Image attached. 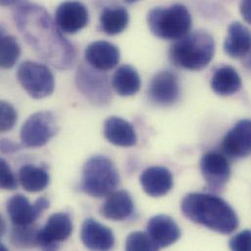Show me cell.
Returning <instances> with one entry per match:
<instances>
[{
	"instance_id": "obj_26",
	"label": "cell",
	"mask_w": 251,
	"mask_h": 251,
	"mask_svg": "<svg viewBox=\"0 0 251 251\" xmlns=\"http://www.w3.org/2000/svg\"><path fill=\"white\" fill-rule=\"evenodd\" d=\"M39 229L36 226H14L11 234V242L17 248L37 247V234Z\"/></svg>"
},
{
	"instance_id": "obj_27",
	"label": "cell",
	"mask_w": 251,
	"mask_h": 251,
	"mask_svg": "<svg viewBox=\"0 0 251 251\" xmlns=\"http://www.w3.org/2000/svg\"><path fill=\"white\" fill-rule=\"evenodd\" d=\"M21 55V48L17 39L12 35L2 34L1 36V67L4 69L13 68Z\"/></svg>"
},
{
	"instance_id": "obj_34",
	"label": "cell",
	"mask_w": 251,
	"mask_h": 251,
	"mask_svg": "<svg viewBox=\"0 0 251 251\" xmlns=\"http://www.w3.org/2000/svg\"><path fill=\"white\" fill-rule=\"evenodd\" d=\"M244 64L249 70L251 71V49L250 52L244 57Z\"/></svg>"
},
{
	"instance_id": "obj_11",
	"label": "cell",
	"mask_w": 251,
	"mask_h": 251,
	"mask_svg": "<svg viewBox=\"0 0 251 251\" xmlns=\"http://www.w3.org/2000/svg\"><path fill=\"white\" fill-rule=\"evenodd\" d=\"M180 83L177 75L171 71H161L151 79L148 95L151 102L159 107L174 105L180 98Z\"/></svg>"
},
{
	"instance_id": "obj_25",
	"label": "cell",
	"mask_w": 251,
	"mask_h": 251,
	"mask_svg": "<svg viewBox=\"0 0 251 251\" xmlns=\"http://www.w3.org/2000/svg\"><path fill=\"white\" fill-rule=\"evenodd\" d=\"M19 181L26 192L37 193L47 188L50 177L45 169L27 164L19 170Z\"/></svg>"
},
{
	"instance_id": "obj_35",
	"label": "cell",
	"mask_w": 251,
	"mask_h": 251,
	"mask_svg": "<svg viewBox=\"0 0 251 251\" xmlns=\"http://www.w3.org/2000/svg\"><path fill=\"white\" fill-rule=\"evenodd\" d=\"M20 0H1V4L3 6H12L19 2Z\"/></svg>"
},
{
	"instance_id": "obj_21",
	"label": "cell",
	"mask_w": 251,
	"mask_h": 251,
	"mask_svg": "<svg viewBox=\"0 0 251 251\" xmlns=\"http://www.w3.org/2000/svg\"><path fill=\"white\" fill-rule=\"evenodd\" d=\"M251 49V31L243 24L235 22L230 25L224 42V50L234 59L244 58Z\"/></svg>"
},
{
	"instance_id": "obj_36",
	"label": "cell",
	"mask_w": 251,
	"mask_h": 251,
	"mask_svg": "<svg viewBox=\"0 0 251 251\" xmlns=\"http://www.w3.org/2000/svg\"><path fill=\"white\" fill-rule=\"evenodd\" d=\"M126 3H128V4H133V3H135V2H138L139 0H125Z\"/></svg>"
},
{
	"instance_id": "obj_18",
	"label": "cell",
	"mask_w": 251,
	"mask_h": 251,
	"mask_svg": "<svg viewBox=\"0 0 251 251\" xmlns=\"http://www.w3.org/2000/svg\"><path fill=\"white\" fill-rule=\"evenodd\" d=\"M140 183L147 195L160 198L167 195L173 187V176L169 169L162 166L149 167L140 176Z\"/></svg>"
},
{
	"instance_id": "obj_20",
	"label": "cell",
	"mask_w": 251,
	"mask_h": 251,
	"mask_svg": "<svg viewBox=\"0 0 251 251\" xmlns=\"http://www.w3.org/2000/svg\"><path fill=\"white\" fill-rule=\"evenodd\" d=\"M104 136L118 147H133L137 143V135L133 126L119 117H111L104 124Z\"/></svg>"
},
{
	"instance_id": "obj_23",
	"label": "cell",
	"mask_w": 251,
	"mask_h": 251,
	"mask_svg": "<svg viewBox=\"0 0 251 251\" xmlns=\"http://www.w3.org/2000/svg\"><path fill=\"white\" fill-rule=\"evenodd\" d=\"M112 85L120 96L128 97L135 95L140 90L141 78L135 68L124 65L114 74Z\"/></svg>"
},
{
	"instance_id": "obj_19",
	"label": "cell",
	"mask_w": 251,
	"mask_h": 251,
	"mask_svg": "<svg viewBox=\"0 0 251 251\" xmlns=\"http://www.w3.org/2000/svg\"><path fill=\"white\" fill-rule=\"evenodd\" d=\"M134 211V203L131 196L126 191L111 193L101 206V215L112 221H124Z\"/></svg>"
},
{
	"instance_id": "obj_1",
	"label": "cell",
	"mask_w": 251,
	"mask_h": 251,
	"mask_svg": "<svg viewBox=\"0 0 251 251\" xmlns=\"http://www.w3.org/2000/svg\"><path fill=\"white\" fill-rule=\"evenodd\" d=\"M14 21L26 43L43 61L59 70L73 67L76 51L43 7L23 2L14 11Z\"/></svg>"
},
{
	"instance_id": "obj_12",
	"label": "cell",
	"mask_w": 251,
	"mask_h": 251,
	"mask_svg": "<svg viewBox=\"0 0 251 251\" xmlns=\"http://www.w3.org/2000/svg\"><path fill=\"white\" fill-rule=\"evenodd\" d=\"M201 170L208 187L213 192H219L228 183L231 176V166L223 154L209 151L201 159Z\"/></svg>"
},
{
	"instance_id": "obj_6",
	"label": "cell",
	"mask_w": 251,
	"mask_h": 251,
	"mask_svg": "<svg viewBox=\"0 0 251 251\" xmlns=\"http://www.w3.org/2000/svg\"><path fill=\"white\" fill-rule=\"evenodd\" d=\"M17 78L25 92L33 99L48 97L55 89L53 74L48 67L37 62H23L18 68Z\"/></svg>"
},
{
	"instance_id": "obj_32",
	"label": "cell",
	"mask_w": 251,
	"mask_h": 251,
	"mask_svg": "<svg viewBox=\"0 0 251 251\" xmlns=\"http://www.w3.org/2000/svg\"><path fill=\"white\" fill-rule=\"evenodd\" d=\"M240 9L245 21L251 25V0H242Z\"/></svg>"
},
{
	"instance_id": "obj_8",
	"label": "cell",
	"mask_w": 251,
	"mask_h": 251,
	"mask_svg": "<svg viewBox=\"0 0 251 251\" xmlns=\"http://www.w3.org/2000/svg\"><path fill=\"white\" fill-rule=\"evenodd\" d=\"M58 132L55 116L42 111L31 115L21 128V141L27 148H39L46 145Z\"/></svg>"
},
{
	"instance_id": "obj_15",
	"label": "cell",
	"mask_w": 251,
	"mask_h": 251,
	"mask_svg": "<svg viewBox=\"0 0 251 251\" xmlns=\"http://www.w3.org/2000/svg\"><path fill=\"white\" fill-rule=\"evenodd\" d=\"M88 65L101 72L111 71L116 68L121 60L120 49L108 41H95L89 44L84 52Z\"/></svg>"
},
{
	"instance_id": "obj_22",
	"label": "cell",
	"mask_w": 251,
	"mask_h": 251,
	"mask_svg": "<svg viewBox=\"0 0 251 251\" xmlns=\"http://www.w3.org/2000/svg\"><path fill=\"white\" fill-rule=\"evenodd\" d=\"M242 87V78L238 72L229 66L218 69L211 79L212 90L220 96H231Z\"/></svg>"
},
{
	"instance_id": "obj_7",
	"label": "cell",
	"mask_w": 251,
	"mask_h": 251,
	"mask_svg": "<svg viewBox=\"0 0 251 251\" xmlns=\"http://www.w3.org/2000/svg\"><path fill=\"white\" fill-rule=\"evenodd\" d=\"M75 83L81 94L94 105L105 106L112 100V90L108 76L90 65L78 67Z\"/></svg>"
},
{
	"instance_id": "obj_4",
	"label": "cell",
	"mask_w": 251,
	"mask_h": 251,
	"mask_svg": "<svg viewBox=\"0 0 251 251\" xmlns=\"http://www.w3.org/2000/svg\"><path fill=\"white\" fill-rule=\"evenodd\" d=\"M147 21L152 34L167 40L182 38L192 27L191 14L182 4L153 8L149 12Z\"/></svg>"
},
{
	"instance_id": "obj_30",
	"label": "cell",
	"mask_w": 251,
	"mask_h": 251,
	"mask_svg": "<svg viewBox=\"0 0 251 251\" xmlns=\"http://www.w3.org/2000/svg\"><path fill=\"white\" fill-rule=\"evenodd\" d=\"M0 171H1V174H0L1 188L3 190H9V191L15 190L18 186L17 179L14 173L12 172L11 167L3 158L0 161Z\"/></svg>"
},
{
	"instance_id": "obj_17",
	"label": "cell",
	"mask_w": 251,
	"mask_h": 251,
	"mask_svg": "<svg viewBox=\"0 0 251 251\" xmlns=\"http://www.w3.org/2000/svg\"><path fill=\"white\" fill-rule=\"evenodd\" d=\"M147 233L159 250L175 244L181 237L177 223L171 217L163 214L153 216L149 220Z\"/></svg>"
},
{
	"instance_id": "obj_29",
	"label": "cell",
	"mask_w": 251,
	"mask_h": 251,
	"mask_svg": "<svg viewBox=\"0 0 251 251\" xmlns=\"http://www.w3.org/2000/svg\"><path fill=\"white\" fill-rule=\"evenodd\" d=\"M1 131L2 132H6L11 130L17 122V113L14 109V107L5 102L2 101L1 102Z\"/></svg>"
},
{
	"instance_id": "obj_3",
	"label": "cell",
	"mask_w": 251,
	"mask_h": 251,
	"mask_svg": "<svg viewBox=\"0 0 251 251\" xmlns=\"http://www.w3.org/2000/svg\"><path fill=\"white\" fill-rule=\"evenodd\" d=\"M214 52L212 35L205 30H196L176 40L169 50V58L178 68L201 71L209 65Z\"/></svg>"
},
{
	"instance_id": "obj_9",
	"label": "cell",
	"mask_w": 251,
	"mask_h": 251,
	"mask_svg": "<svg viewBox=\"0 0 251 251\" xmlns=\"http://www.w3.org/2000/svg\"><path fill=\"white\" fill-rule=\"evenodd\" d=\"M73 222L69 214L59 212L51 215L37 234V247L44 251H56L59 245L70 238Z\"/></svg>"
},
{
	"instance_id": "obj_33",
	"label": "cell",
	"mask_w": 251,
	"mask_h": 251,
	"mask_svg": "<svg viewBox=\"0 0 251 251\" xmlns=\"http://www.w3.org/2000/svg\"><path fill=\"white\" fill-rule=\"evenodd\" d=\"M20 149L19 145L18 144H15L13 142H11L10 140H6V139H3L1 141V151L3 152H14L16 151H18Z\"/></svg>"
},
{
	"instance_id": "obj_5",
	"label": "cell",
	"mask_w": 251,
	"mask_h": 251,
	"mask_svg": "<svg viewBox=\"0 0 251 251\" xmlns=\"http://www.w3.org/2000/svg\"><path fill=\"white\" fill-rule=\"evenodd\" d=\"M120 174L111 159L104 155H93L84 164L81 190L90 197H108L120 185Z\"/></svg>"
},
{
	"instance_id": "obj_24",
	"label": "cell",
	"mask_w": 251,
	"mask_h": 251,
	"mask_svg": "<svg viewBox=\"0 0 251 251\" xmlns=\"http://www.w3.org/2000/svg\"><path fill=\"white\" fill-rule=\"evenodd\" d=\"M129 23V14L123 6L106 7L100 16L102 30L109 35H117L125 31Z\"/></svg>"
},
{
	"instance_id": "obj_28",
	"label": "cell",
	"mask_w": 251,
	"mask_h": 251,
	"mask_svg": "<svg viewBox=\"0 0 251 251\" xmlns=\"http://www.w3.org/2000/svg\"><path fill=\"white\" fill-rule=\"evenodd\" d=\"M126 250L129 251H158L159 249L148 233L133 232L126 239Z\"/></svg>"
},
{
	"instance_id": "obj_16",
	"label": "cell",
	"mask_w": 251,
	"mask_h": 251,
	"mask_svg": "<svg viewBox=\"0 0 251 251\" xmlns=\"http://www.w3.org/2000/svg\"><path fill=\"white\" fill-rule=\"evenodd\" d=\"M80 239L84 247L91 251H110L115 246L113 231L93 218H87L82 223Z\"/></svg>"
},
{
	"instance_id": "obj_10",
	"label": "cell",
	"mask_w": 251,
	"mask_h": 251,
	"mask_svg": "<svg viewBox=\"0 0 251 251\" xmlns=\"http://www.w3.org/2000/svg\"><path fill=\"white\" fill-rule=\"evenodd\" d=\"M49 205V201L44 197L37 199L31 204L25 196L19 194L8 200L6 209L14 226H26L33 224Z\"/></svg>"
},
{
	"instance_id": "obj_14",
	"label": "cell",
	"mask_w": 251,
	"mask_h": 251,
	"mask_svg": "<svg viewBox=\"0 0 251 251\" xmlns=\"http://www.w3.org/2000/svg\"><path fill=\"white\" fill-rule=\"evenodd\" d=\"M222 149L231 158L240 159L251 154V120H242L228 131L223 139Z\"/></svg>"
},
{
	"instance_id": "obj_2",
	"label": "cell",
	"mask_w": 251,
	"mask_h": 251,
	"mask_svg": "<svg viewBox=\"0 0 251 251\" xmlns=\"http://www.w3.org/2000/svg\"><path fill=\"white\" fill-rule=\"evenodd\" d=\"M181 210L189 220L223 235L233 233L239 226L234 208L214 195L189 194L181 202Z\"/></svg>"
},
{
	"instance_id": "obj_31",
	"label": "cell",
	"mask_w": 251,
	"mask_h": 251,
	"mask_svg": "<svg viewBox=\"0 0 251 251\" xmlns=\"http://www.w3.org/2000/svg\"><path fill=\"white\" fill-rule=\"evenodd\" d=\"M232 251H251V231L246 230L234 236L229 243Z\"/></svg>"
},
{
	"instance_id": "obj_13",
	"label": "cell",
	"mask_w": 251,
	"mask_h": 251,
	"mask_svg": "<svg viewBox=\"0 0 251 251\" xmlns=\"http://www.w3.org/2000/svg\"><path fill=\"white\" fill-rule=\"evenodd\" d=\"M55 21L62 32L74 34L87 25L89 22L88 10L79 1H66L57 8Z\"/></svg>"
}]
</instances>
